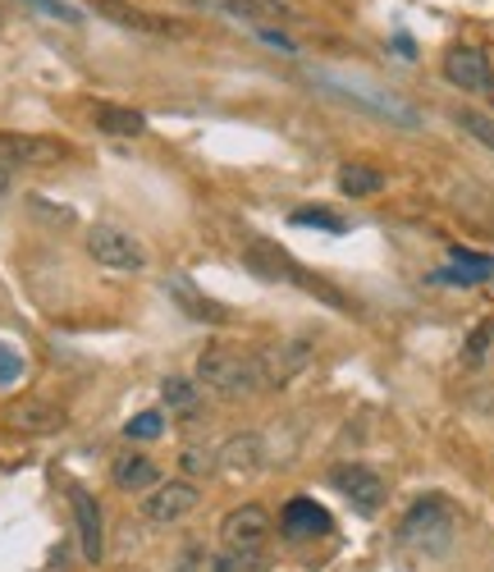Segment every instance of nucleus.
Wrapping results in <instances>:
<instances>
[{
  "label": "nucleus",
  "mask_w": 494,
  "mask_h": 572,
  "mask_svg": "<svg viewBox=\"0 0 494 572\" xmlns=\"http://www.w3.org/2000/svg\"><path fill=\"white\" fill-rule=\"evenodd\" d=\"M179 467H184V477H206L216 467V454H206V449H184L179 454Z\"/></svg>",
  "instance_id": "bb28decb"
},
{
  "label": "nucleus",
  "mask_w": 494,
  "mask_h": 572,
  "mask_svg": "<svg viewBox=\"0 0 494 572\" xmlns=\"http://www.w3.org/2000/svg\"><path fill=\"white\" fill-rule=\"evenodd\" d=\"M211 572H266L262 568V559H243V554H220V559H211Z\"/></svg>",
  "instance_id": "cd10ccee"
},
{
  "label": "nucleus",
  "mask_w": 494,
  "mask_h": 572,
  "mask_svg": "<svg viewBox=\"0 0 494 572\" xmlns=\"http://www.w3.org/2000/svg\"><path fill=\"white\" fill-rule=\"evenodd\" d=\"M453 124H458V128H462V134L472 138V142H481L485 151H494V119H490L485 111H472V106H462V111L453 115Z\"/></svg>",
  "instance_id": "aec40b11"
},
{
  "label": "nucleus",
  "mask_w": 494,
  "mask_h": 572,
  "mask_svg": "<svg viewBox=\"0 0 494 572\" xmlns=\"http://www.w3.org/2000/svg\"><path fill=\"white\" fill-rule=\"evenodd\" d=\"M161 431H165V417L161 412H138V417H128V426H124V435L128 439H161Z\"/></svg>",
  "instance_id": "4be33fe9"
},
{
  "label": "nucleus",
  "mask_w": 494,
  "mask_h": 572,
  "mask_svg": "<svg viewBox=\"0 0 494 572\" xmlns=\"http://www.w3.org/2000/svg\"><path fill=\"white\" fill-rule=\"evenodd\" d=\"M216 462L233 477H252L266 467V439L256 431H243V435H229L225 445L216 449Z\"/></svg>",
  "instance_id": "9d476101"
},
{
  "label": "nucleus",
  "mask_w": 494,
  "mask_h": 572,
  "mask_svg": "<svg viewBox=\"0 0 494 572\" xmlns=\"http://www.w3.org/2000/svg\"><path fill=\"white\" fill-rule=\"evenodd\" d=\"M174 572H211V554H206L202 545L193 540V545H184V550H179V559H174Z\"/></svg>",
  "instance_id": "a878e982"
},
{
  "label": "nucleus",
  "mask_w": 494,
  "mask_h": 572,
  "mask_svg": "<svg viewBox=\"0 0 494 572\" xmlns=\"http://www.w3.org/2000/svg\"><path fill=\"white\" fill-rule=\"evenodd\" d=\"M10 422L28 435H56V431H65L69 417H65V408L46 403V399H23V403L10 408Z\"/></svg>",
  "instance_id": "4468645a"
},
{
  "label": "nucleus",
  "mask_w": 494,
  "mask_h": 572,
  "mask_svg": "<svg viewBox=\"0 0 494 572\" xmlns=\"http://www.w3.org/2000/svg\"><path fill=\"white\" fill-rule=\"evenodd\" d=\"M73 527H78V545H83V559L88 563H101L106 554V540H101V508L88 490H73Z\"/></svg>",
  "instance_id": "ddd939ff"
},
{
  "label": "nucleus",
  "mask_w": 494,
  "mask_h": 572,
  "mask_svg": "<svg viewBox=\"0 0 494 572\" xmlns=\"http://www.w3.org/2000/svg\"><path fill=\"white\" fill-rule=\"evenodd\" d=\"M19 376H23V357L14 348L0 344V385H14Z\"/></svg>",
  "instance_id": "c85d7f7f"
},
{
  "label": "nucleus",
  "mask_w": 494,
  "mask_h": 572,
  "mask_svg": "<svg viewBox=\"0 0 494 572\" xmlns=\"http://www.w3.org/2000/svg\"><path fill=\"white\" fill-rule=\"evenodd\" d=\"M92 5L106 14V19H115L119 28H134V33H156V37H184L188 33V28H179L174 19H156V14L134 10L128 0H92Z\"/></svg>",
  "instance_id": "f8f14e48"
},
{
  "label": "nucleus",
  "mask_w": 494,
  "mask_h": 572,
  "mask_svg": "<svg viewBox=\"0 0 494 572\" xmlns=\"http://www.w3.org/2000/svg\"><path fill=\"white\" fill-rule=\"evenodd\" d=\"M330 527H334L330 513L317 500H307V495L289 500V504H284V513H279L284 540H317V536H330Z\"/></svg>",
  "instance_id": "1a4fd4ad"
},
{
  "label": "nucleus",
  "mask_w": 494,
  "mask_h": 572,
  "mask_svg": "<svg viewBox=\"0 0 494 572\" xmlns=\"http://www.w3.org/2000/svg\"><path fill=\"white\" fill-rule=\"evenodd\" d=\"M311 362H317V344L294 334V340H279L266 353H256V367H262V385L266 389H284L289 380H298Z\"/></svg>",
  "instance_id": "39448f33"
},
{
  "label": "nucleus",
  "mask_w": 494,
  "mask_h": 572,
  "mask_svg": "<svg viewBox=\"0 0 494 572\" xmlns=\"http://www.w3.org/2000/svg\"><path fill=\"white\" fill-rule=\"evenodd\" d=\"M161 394H165L170 408H193V403H197V389H193V380H184V376H170V380L161 385Z\"/></svg>",
  "instance_id": "393cba45"
},
{
  "label": "nucleus",
  "mask_w": 494,
  "mask_h": 572,
  "mask_svg": "<svg viewBox=\"0 0 494 572\" xmlns=\"http://www.w3.org/2000/svg\"><path fill=\"white\" fill-rule=\"evenodd\" d=\"M330 485L340 490L344 500H353V508L367 513V517H376L384 508V481H380L376 467H367V462H340L330 472Z\"/></svg>",
  "instance_id": "423d86ee"
},
{
  "label": "nucleus",
  "mask_w": 494,
  "mask_h": 572,
  "mask_svg": "<svg viewBox=\"0 0 494 572\" xmlns=\"http://www.w3.org/2000/svg\"><path fill=\"white\" fill-rule=\"evenodd\" d=\"M65 156V142L37 134H0V165H50Z\"/></svg>",
  "instance_id": "6e6552de"
},
{
  "label": "nucleus",
  "mask_w": 494,
  "mask_h": 572,
  "mask_svg": "<svg viewBox=\"0 0 494 572\" xmlns=\"http://www.w3.org/2000/svg\"><path fill=\"white\" fill-rule=\"evenodd\" d=\"M202 5H211L229 19L239 23H266V19H289V5L284 0H202Z\"/></svg>",
  "instance_id": "f3484780"
},
{
  "label": "nucleus",
  "mask_w": 494,
  "mask_h": 572,
  "mask_svg": "<svg viewBox=\"0 0 494 572\" xmlns=\"http://www.w3.org/2000/svg\"><path fill=\"white\" fill-rule=\"evenodd\" d=\"M453 266H476V271H490L494 275V256H481V252H467V248H453Z\"/></svg>",
  "instance_id": "c756f323"
},
{
  "label": "nucleus",
  "mask_w": 494,
  "mask_h": 572,
  "mask_svg": "<svg viewBox=\"0 0 494 572\" xmlns=\"http://www.w3.org/2000/svg\"><path fill=\"white\" fill-rule=\"evenodd\" d=\"M445 78H449L453 88H462V92H485L494 83L490 60L481 56V50H472V46L449 50V56H445Z\"/></svg>",
  "instance_id": "9b49d317"
},
{
  "label": "nucleus",
  "mask_w": 494,
  "mask_h": 572,
  "mask_svg": "<svg viewBox=\"0 0 494 572\" xmlns=\"http://www.w3.org/2000/svg\"><path fill=\"white\" fill-rule=\"evenodd\" d=\"M197 385L216 389L220 399H243V394H262V367H256L252 353L239 348H206L197 357Z\"/></svg>",
  "instance_id": "f03ea898"
},
{
  "label": "nucleus",
  "mask_w": 494,
  "mask_h": 572,
  "mask_svg": "<svg viewBox=\"0 0 494 572\" xmlns=\"http://www.w3.org/2000/svg\"><path fill=\"white\" fill-rule=\"evenodd\" d=\"M490 340H494V321H485L481 330H472V340L462 344V362H467V367H481V362H485V348H490Z\"/></svg>",
  "instance_id": "b1692460"
},
{
  "label": "nucleus",
  "mask_w": 494,
  "mask_h": 572,
  "mask_svg": "<svg viewBox=\"0 0 494 572\" xmlns=\"http://www.w3.org/2000/svg\"><path fill=\"white\" fill-rule=\"evenodd\" d=\"M111 477H115V485L119 490H156L161 485V467H156L147 454H124V458H115V467H111Z\"/></svg>",
  "instance_id": "dca6fc26"
},
{
  "label": "nucleus",
  "mask_w": 494,
  "mask_h": 572,
  "mask_svg": "<svg viewBox=\"0 0 494 572\" xmlns=\"http://www.w3.org/2000/svg\"><path fill=\"white\" fill-rule=\"evenodd\" d=\"M298 229H325V233H344L348 225L340 220V216H330V211H321V206H317V211H311V206H302V211H294L289 216Z\"/></svg>",
  "instance_id": "412c9836"
},
{
  "label": "nucleus",
  "mask_w": 494,
  "mask_h": 572,
  "mask_svg": "<svg viewBox=\"0 0 494 572\" xmlns=\"http://www.w3.org/2000/svg\"><path fill=\"white\" fill-rule=\"evenodd\" d=\"M92 124H96V134H106V138H142L147 134V115L134 106H115V101H101L92 111Z\"/></svg>",
  "instance_id": "2eb2a0df"
},
{
  "label": "nucleus",
  "mask_w": 494,
  "mask_h": 572,
  "mask_svg": "<svg viewBox=\"0 0 494 572\" xmlns=\"http://www.w3.org/2000/svg\"><path fill=\"white\" fill-rule=\"evenodd\" d=\"M435 284H458V289H472V284H485V279H494L490 271H476V266H449V271H435L430 275Z\"/></svg>",
  "instance_id": "5701e85b"
},
{
  "label": "nucleus",
  "mask_w": 494,
  "mask_h": 572,
  "mask_svg": "<svg viewBox=\"0 0 494 572\" xmlns=\"http://www.w3.org/2000/svg\"><path fill=\"white\" fill-rule=\"evenodd\" d=\"M384 188V174L371 170V165H344L340 170V193L344 197H371Z\"/></svg>",
  "instance_id": "6ab92c4d"
},
{
  "label": "nucleus",
  "mask_w": 494,
  "mask_h": 572,
  "mask_svg": "<svg viewBox=\"0 0 494 572\" xmlns=\"http://www.w3.org/2000/svg\"><path fill=\"white\" fill-rule=\"evenodd\" d=\"M271 536H275V523H271V513H266L262 504L229 508L225 523H220L225 550H229V554H243V559H262L266 545H271Z\"/></svg>",
  "instance_id": "7ed1b4c3"
},
{
  "label": "nucleus",
  "mask_w": 494,
  "mask_h": 572,
  "mask_svg": "<svg viewBox=\"0 0 494 572\" xmlns=\"http://www.w3.org/2000/svg\"><path fill=\"white\" fill-rule=\"evenodd\" d=\"M197 504H202V490L193 481H161L156 490H147L142 517L156 527H170V523H179V517H188Z\"/></svg>",
  "instance_id": "0eeeda50"
},
{
  "label": "nucleus",
  "mask_w": 494,
  "mask_h": 572,
  "mask_svg": "<svg viewBox=\"0 0 494 572\" xmlns=\"http://www.w3.org/2000/svg\"><path fill=\"white\" fill-rule=\"evenodd\" d=\"M88 256L96 266L119 271V275H138L147 271V248L119 225H92L88 229Z\"/></svg>",
  "instance_id": "20e7f679"
},
{
  "label": "nucleus",
  "mask_w": 494,
  "mask_h": 572,
  "mask_svg": "<svg viewBox=\"0 0 494 572\" xmlns=\"http://www.w3.org/2000/svg\"><path fill=\"white\" fill-rule=\"evenodd\" d=\"M453 531H458V513L445 495H422L399 523V536H403L407 550L430 554V559L453 550Z\"/></svg>",
  "instance_id": "f257e3e1"
},
{
  "label": "nucleus",
  "mask_w": 494,
  "mask_h": 572,
  "mask_svg": "<svg viewBox=\"0 0 494 572\" xmlns=\"http://www.w3.org/2000/svg\"><path fill=\"white\" fill-rule=\"evenodd\" d=\"M170 289H174L179 307H184V311H188L193 321H211V325H220V321H225V307H220V302H211V298H202V294L193 289L188 279H174Z\"/></svg>",
  "instance_id": "a211bd4d"
}]
</instances>
